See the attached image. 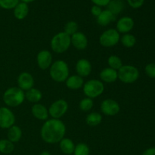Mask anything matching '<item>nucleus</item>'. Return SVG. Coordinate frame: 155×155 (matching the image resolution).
<instances>
[{"mask_svg":"<svg viewBox=\"0 0 155 155\" xmlns=\"http://www.w3.org/2000/svg\"><path fill=\"white\" fill-rule=\"evenodd\" d=\"M66 86L71 90H77L81 89L84 85V80L79 75L69 76L65 81Z\"/></svg>","mask_w":155,"mask_h":155,"instance_id":"a211bd4d","label":"nucleus"},{"mask_svg":"<svg viewBox=\"0 0 155 155\" xmlns=\"http://www.w3.org/2000/svg\"><path fill=\"white\" fill-rule=\"evenodd\" d=\"M36 61L39 69L42 71L48 69L53 63L52 54L48 50H41L36 56Z\"/></svg>","mask_w":155,"mask_h":155,"instance_id":"9b49d317","label":"nucleus"},{"mask_svg":"<svg viewBox=\"0 0 155 155\" xmlns=\"http://www.w3.org/2000/svg\"><path fill=\"white\" fill-rule=\"evenodd\" d=\"M19 2L20 0H0V8L5 10H11L15 8Z\"/></svg>","mask_w":155,"mask_h":155,"instance_id":"2f4dec72","label":"nucleus"},{"mask_svg":"<svg viewBox=\"0 0 155 155\" xmlns=\"http://www.w3.org/2000/svg\"><path fill=\"white\" fill-rule=\"evenodd\" d=\"M120 42L126 48H133L136 43V38L131 33H126L121 36Z\"/></svg>","mask_w":155,"mask_h":155,"instance_id":"bb28decb","label":"nucleus"},{"mask_svg":"<svg viewBox=\"0 0 155 155\" xmlns=\"http://www.w3.org/2000/svg\"><path fill=\"white\" fill-rule=\"evenodd\" d=\"M120 39V33L116 29H108L101 34L99 37V43L104 48H111L117 45Z\"/></svg>","mask_w":155,"mask_h":155,"instance_id":"0eeeda50","label":"nucleus"},{"mask_svg":"<svg viewBox=\"0 0 155 155\" xmlns=\"http://www.w3.org/2000/svg\"><path fill=\"white\" fill-rule=\"evenodd\" d=\"M83 89L84 95L87 98L93 99L98 98L104 92V86L101 80L92 79L84 83Z\"/></svg>","mask_w":155,"mask_h":155,"instance_id":"423d86ee","label":"nucleus"},{"mask_svg":"<svg viewBox=\"0 0 155 155\" xmlns=\"http://www.w3.org/2000/svg\"><path fill=\"white\" fill-rule=\"evenodd\" d=\"M20 1H21V2H24V3H27V4H29V3L33 2L36 1V0H20Z\"/></svg>","mask_w":155,"mask_h":155,"instance_id":"4c0bfd02","label":"nucleus"},{"mask_svg":"<svg viewBox=\"0 0 155 155\" xmlns=\"http://www.w3.org/2000/svg\"><path fill=\"white\" fill-rule=\"evenodd\" d=\"M115 18H116V16L107 9L102 10L99 16L96 18L97 23L98 24V25L101 26V27H106V26L109 25L111 22H113L114 21H115V19H116Z\"/></svg>","mask_w":155,"mask_h":155,"instance_id":"6ab92c4d","label":"nucleus"},{"mask_svg":"<svg viewBox=\"0 0 155 155\" xmlns=\"http://www.w3.org/2000/svg\"><path fill=\"white\" fill-rule=\"evenodd\" d=\"M118 80L125 84H132L138 80L139 71L133 65H123L117 71Z\"/></svg>","mask_w":155,"mask_h":155,"instance_id":"39448f33","label":"nucleus"},{"mask_svg":"<svg viewBox=\"0 0 155 155\" xmlns=\"http://www.w3.org/2000/svg\"><path fill=\"white\" fill-rule=\"evenodd\" d=\"M135 25L134 21L132 18L128 16L122 17L117 21L116 24V30L119 33H130Z\"/></svg>","mask_w":155,"mask_h":155,"instance_id":"ddd939ff","label":"nucleus"},{"mask_svg":"<svg viewBox=\"0 0 155 155\" xmlns=\"http://www.w3.org/2000/svg\"><path fill=\"white\" fill-rule=\"evenodd\" d=\"M124 8V2L123 0H110L107 5V10L110 11L115 16L121 13Z\"/></svg>","mask_w":155,"mask_h":155,"instance_id":"b1692460","label":"nucleus"},{"mask_svg":"<svg viewBox=\"0 0 155 155\" xmlns=\"http://www.w3.org/2000/svg\"><path fill=\"white\" fill-rule=\"evenodd\" d=\"M142 155H155V147L147 148L143 151Z\"/></svg>","mask_w":155,"mask_h":155,"instance_id":"e433bc0d","label":"nucleus"},{"mask_svg":"<svg viewBox=\"0 0 155 155\" xmlns=\"http://www.w3.org/2000/svg\"><path fill=\"white\" fill-rule=\"evenodd\" d=\"M91 1L95 5H98L99 7H105V6H107L110 0H91Z\"/></svg>","mask_w":155,"mask_h":155,"instance_id":"c9c22d12","label":"nucleus"},{"mask_svg":"<svg viewBox=\"0 0 155 155\" xmlns=\"http://www.w3.org/2000/svg\"><path fill=\"white\" fill-rule=\"evenodd\" d=\"M99 77L101 79V81L106 83H114L118 80V74L117 71L114 70L110 68H106L103 69L100 72Z\"/></svg>","mask_w":155,"mask_h":155,"instance_id":"f3484780","label":"nucleus"},{"mask_svg":"<svg viewBox=\"0 0 155 155\" xmlns=\"http://www.w3.org/2000/svg\"><path fill=\"white\" fill-rule=\"evenodd\" d=\"M59 148L62 153L67 155H71L74 154L75 144L69 138H64L59 142Z\"/></svg>","mask_w":155,"mask_h":155,"instance_id":"412c9836","label":"nucleus"},{"mask_svg":"<svg viewBox=\"0 0 155 155\" xmlns=\"http://www.w3.org/2000/svg\"><path fill=\"white\" fill-rule=\"evenodd\" d=\"M42 98V93L39 89L36 88H32L25 92V99L30 102L36 104L39 103Z\"/></svg>","mask_w":155,"mask_h":155,"instance_id":"5701e85b","label":"nucleus"},{"mask_svg":"<svg viewBox=\"0 0 155 155\" xmlns=\"http://www.w3.org/2000/svg\"><path fill=\"white\" fill-rule=\"evenodd\" d=\"M5 104L9 107H16L24 103L25 92L17 86L10 87L5 91L2 96Z\"/></svg>","mask_w":155,"mask_h":155,"instance_id":"f03ea898","label":"nucleus"},{"mask_svg":"<svg viewBox=\"0 0 155 155\" xmlns=\"http://www.w3.org/2000/svg\"><path fill=\"white\" fill-rule=\"evenodd\" d=\"M93 100L92 98H87V97L83 98L80 101V103H79V107H80V109L82 111L84 112H88L90 110H92V107H93Z\"/></svg>","mask_w":155,"mask_h":155,"instance_id":"c85d7f7f","label":"nucleus"},{"mask_svg":"<svg viewBox=\"0 0 155 155\" xmlns=\"http://www.w3.org/2000/svg\"><path fill=\"white\" fill-rule=\"evenodd\" d=\"M89 154H90V149L86 143L80 142L75 145L74 155H89Z\"/></svg>","mask_w":155,"mask_h":155,"instance_id":"c756f323","label":"nucleus"},{"mask_svg":"<svg viewBox=\"0 0 155 155\" xmlns=\"http://www.w3.org/2000/svg\"><path fill=\"white\" fill-rule=\"evenodd\" d=\"M39 155H51V153L48 151H43Z\"/></svg>","mask_w":155,"mask_h":155,"instance_id":"58836bf2","label":"nucleus"},{"mask_svg":"<svg viewBox=\"0 0 155 155\" xmlns=\"http://www.w3.org/2000/svg\"><path fill=\"white\" fill-rule=\"evenodd\" d=\"M66 126L59 119L47 120L40 130V136L42 140L48 144L59 143L64 138Z\"/></svg>","mask_w":155,"mask_h":155,"instance_id":"f257e3e1","label":"nucleus"},{"mask_svg":"<svg viewBox=\"0 0 155 155\" xmlns=\"http://www.w3.org/2000/svg\"><path fill=\"white\" fill-rule=\"evenodd\" d=\"M78 31V24L74 21H70L64 25V32L69 36H72Z\"/></svg>","mask_w":155,"mask_h":155,"instance_id":"7c9ffc66","label":"nucleus"},{"mask_svg":"<svg viewBox=\"0 0 155 155\" xmlns=\"http://www.w3.org/2000/svg\"><path fill=\"white\" fill-rule=\"evenodd\" d=\"M107 64L109 68L116 71H118L124 65L120 58L117 55H110L107 59Z\"/></svg>","mask_w":155,"mask_h":155,"instance_id":"cd10ccee","label":"nucleus"},{"mask_svg":"<svg viewBox=\"0 0 155 155\" xmlns=\"http://www.w3.org/2000/svg\"><path fill=\"white\" fill-rule=\"evenodd\" d=\"M102 12V9H101V7H99L98 5H94L92 8H91V13L95 18H98L100 15V14Z\"/></svg>","mask_w":155,"mask_h":155,"instance_id":"f704fd0d","label":"nucleus"},{"mask_svg":"<svg viewBox=\"0 0 155 155\" xmlns=\"http://www.w3.org/2000/svg\"><path fill=\"white\" fill-rule=\"evenodd\" d=\"M68 102L64 99H58L54 101L48 108L49 116L53 119L60 120L62 117L66 114L68 110Z\"/></svg>","mask_w":155,"mask_h":155,"instance_id":"6e6552de","label":"nucleus"},{"mask_svg":"<svg viewBox=\"0 0 155 155\" xmlns=\"http://www.w3.org/2000/svg\"><path fill=\"white\" fill-rule=\"evenodd\" d=\"M69 67L63 60H57L49 68V75L56 83H64L69 77Z\"/></svg>","mask_w":155,"mask_h":155,"instance_id":"7ed1b4c3","label":"nucleus"},{"mask_svg":"<svg viewBox=\"0 0 155 155\" xmlns=\"http://www.w3.org/2000/svg\"><path fill=\"white\" fill-rule=\"evenodd\" d=\"M14 10V16L17 20H24V18H27L29 14V6L27 3L20 2L16 7L13 9Z\"/></svg>","mask_w":155,"mask_h":155,"instance_id":"aec40b11","label":"nucleus"},{"mask_svg":"<svg viewBox=\"0 0 155 155\" xmlns=\"http://www.w3.org/2000/svg\"><path fill=\"white\" fill-rule=\"evenodd\" d=\"M71 45V36L64 32L56 33L51 39L50 46L51 50L56 54H63L68 51Z\"/></svg>","mask_w":155,"mask_h":155,"instance_id":"20e7f679","label":"nucleus"},{"mask_svg":"<svg viewBox=\"0 0 155 155\" xmlns=\"http://www.w3.org/2000/svg\"><path fill=\"white\" fill-rule=\"evenodd\" d=\"M71 45L77 50H84L88 46V39L83 33L77 31L71 36Z\"/></svg>","mask_w":155,"mask_h":155,"instance_id":"4468645a","label":"nucleus"},{"mask_svg":"<svg viewBox=\"0 0 155 155\" xmlns=\"http://www.w3.org/2000/svg\"><path fill=\"white\" fill-rule=\"evenodd\" d=\"M101 111L106 116L113 117L118 114L120 110V106L119 103L111 98H107L102 101L101 106Z\"/></svg>","mask_w":155,"mask_h":155,"instance_id":"9d476101","label":"nucleus"},{"mask_svg":"<svg viewBox=\"0 0 155 155\" xmlns=\"http://www.w3.org/2000/svg\"><path fill=\"white\" fill-rule=\"evenodd\" d=\"M145 72L150 78L155 79V63H150L145 66Z\"/></svg>","mask_w":155,"mask_h":155,"instance_id":"473e14b6","label":"nucleus"},{"mask_svg":"<svg viewBox=\"0 0 155 155\" xmlns=\"http://www.w3.org/2000/svg\"><path fill=\"white\" fill-rule=\"evenodd\" d=\"M31 113L33 116L39 120L45 121L49 117L48 108L45 105L39 103H36L32 106Z\"/></svg>","mask_w":155,"mask_h":155,"instance_id":"dca6fc26","label":"nucleus"},{"mask_svg":"<svg viewBox=\"0 0 155 155\" xmlns=\"http://www.w3.org/2000/svg\"><path fill=\"white\" fill-rule=\"evenodd\" d=\"M76 72L81 77H86L92 72V64L89 60L81 58L76 64Z\"/></svg>","mask_w":155,"mask_h":155,"instance_id":"2eb2a0df","label":"nucleus"},{"mask_svg":"<svg viewBox=\"0 0 155 155\" xmlns=\"http://www.w3.org/2000/svg\"><path fill=\"white\" fill-rule=\"evenodd\" d=\"M15 150V145L13 142L8 139H0V153L4 154H8L12 153Z\"/></svg>","mask_w":155,"mask_h":155,"instance_id":"a878e982","label":"nucleus"},{"mask_svg":"<svg viewBox=\"0 0 155 155\" xmlns=\"http://www.w3.org/2000/svg\"><path fill=\"white\" fill-rule=\"evenodd\" d=\"M127 1L130 7L134 9H137L143 5L145 0H127Z\"/></svg>","mask_w":155,"mask_h":155,"instance_id":"72a5a7b5","label":"nucleus"},{"mask_svg":"<svg viewBox=\"0 0 155 155\" xmlns=\"http://www.w3.org/2000/svg\"><path fill=\"white\" fill-rule=\"evenodd\" d=\"M17 82H18V87L22 89L24 92H26L33 88L35 81L32 74L28 72H22L18 76Z\"/></svg>","mask_w":155,"mask_h":155,"instance_id":"f8f14e48","label":"nucleus"},{"mask_svg":"<svg viewBox=\"0 0 155 155\" xmlns=\"http://www.w3.org/2000/svg\"><path fill=\"white\" fill-rule=\"evenodd\" d=\"M15 124V116L8 107H0V128L8 130Z\"/></svg>","mask_w":155,"mask_h":155,"instance_id":"1a4fd4ad","label":"nucleus"},{"mask_svg":"<svg viewBox=\"0 0 155 155\" xmlns=\"http://www.w3.org/2000/svg\"><path fill=\"white\" fill-rule=\"evenodd\" d=\"M102 121V115L98 112H91L86 116V123L89 127H97Z\"/></svg>","mask_w":155,"mask_h":155,"instance_id":"393cba45","label":"nucleus"},{"mask_svg":"<svg viewBox=\"0 0 155 155\" xmlns=\"http://www.w3.org/2000/svg\"><path fill=\"white\" fill-rule=\"evenodd\" d=\"M22 130L18 126L14 125L9 129H8L7 139L13 143H16L21 140L22 137Z\"/></svg>","mask_w":155,"mask_h":155,"instance_id":"4be33fe9","label":"nucleus"}]
</instances>
